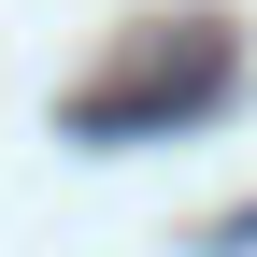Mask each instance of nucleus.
I'll return each mask as SVG.
<instances>
[{"label":"nucleus","instance_id":"nucleus-1","mask_svg":"<svg viewBox=\"0 0 257 257\" xmlns=\"http://www.w3.org/2000/svg\"><path fill=\"white\" fill-rule=\"evenodd\" d=\"M229 100V43H186V57H157V72H128V86H100V100H72V143H128V128H172V114H214Z\"/></svg>","mask_w":257,"mask_h":257}]
</instances>
